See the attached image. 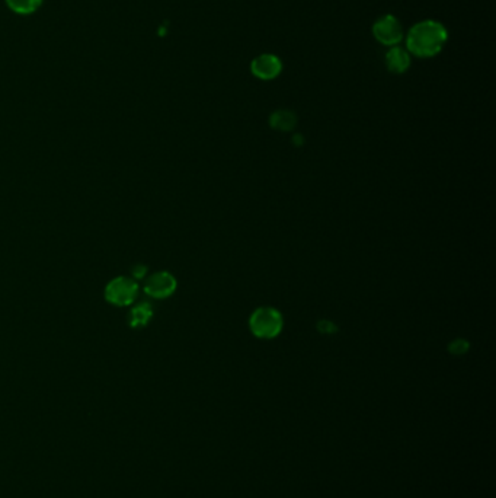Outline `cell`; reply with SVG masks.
Instances as JSON below:
<instances>
[{"instance_id":"8","label":"cell","mask_w":496,"mask_h":498,"mask_svg":"<svg viewBox=\"0 0 496 498\" xmlns=\"http://www.w3.org/2000/svg\"><path fill=\"white\" fill-rule=\"evenodd\" d=\"M296 123H297L296 114L291 113V111H287V109L275 111V113L269 118L271 127L275 128V130H280V132L292 130V128L296 127Z\"/></svg>"},{"instance_id":"12","label":"cell","mask_w":496,"mask_h":498,"mask_svg":"<svg viewBox=\"0 0 496 498\" xmlns=\"http://www.w3.org/2000/svg\"><path fill=\"white\" fill-rule=\"evenodd\" d=\"M144 274H146V267H139L134 270L136 277H144Z\"/></svg>"},{"instance_id":"9","label":"cell","mask_w":496,"mask_h":498,"mask_svg":"<svg viewBox=\"0 0 496 498\" xmlns=\"http://www.w3.org/2000/svg\"><path fill=\"white\" fill-rule=\"evenodd\" d=\"M153 317V310L150 307V305L147 303H141L139 306H136L132 313H130V325L133 328L137 326H144L147 322H149Z\"/></svg>"},{"instance_id":"4","label":"cell","mask_w":496,"mask_h":498,"mask_svg":"<svg viewBox=\"0 0 496 498\" xmlns=\"http://www.w3.org/2000/svg\"><path fill=\"white\" fill-rule=\"evenodd\" d=\"M373 34L378 43L388 47L397 46L403 39L402 25L393 15H384L377 20L373 27Z\"/></svg>"},{"instance_id":"2","label":"cell","mask_w":496,"mask_h":498,"mask_svg":"<svg viewBox=\"0 0 496 498\" xmlns=\"http://www.w3.org/2000/svg\"><path fill=\"white\" fill-rule=\"evenodd\" d=\"M284 319L281 312L271 306L256 309L249 318L250 332L261 340H272L281 334Z\"/></svg>"},{"instance_id":"6","label":"cell","mask_w":496,"mask_h":498,"mask_svg":"<svg viewBox=\"0 0 496 498\" xmlns=\"http://www.w3.org/2000/svg\"><path fill=\"white\" fill-rule=\"evenodd\" d=\"M250 70L253 75L261 81H272L280 76V73L283 70V63L277 55L261 54L252 62Z\"/></svg>"},{"instance_id":"11","label":"cell","mask_w":496,"mask_h":498,"mask_svg":"<svg viewBox=\"0 0 496 498\" xmlns=\"http://www.w3.org/2000/svg\"><path fill=\"white\" fill-rule=\"evenodd\" d=\"M467 348H469V344L465 340H457V341L451 343V345H450V350L454 354H463L467 352Z\"/></svg>"},{"instance_id":"10","label":"cell","mask_w":496,"mask_h":498,"mask_svg":"<svg viewBox=\"0 0 496 498\" xmlns=\"http://www.w3.org/2000/svg\"><path fill=\"white\" fill-rule=\"evenodd\" d=\"M43 0H6V5L10 11L20 15H31L38 9Z\"/></svg>"},{"instance_id":"7","label":"cell","mask_w":496,"mask_h":498,"mask_svg":"<svg viewBox=\"0 0 496 498\" xmlns=\"http://www.w3.org/2000/svg\"><path fill=\"white\" fill-rule=\"evenodd\" d=\"M385 66H388V69L395 73V75H402V73H405L411 66L409 53L397 46L390 47L388 54H385Z\"/></svg>"},{"instance_id":"1","label":"cell","mask_w":496,"mask_h":498,"mask_svg":"<svg viewBox=\"0 0 496 498\" xmlns=\"http://www.w3.org/2000/svg\"><path fill=\"white\" fill-rule=\"evenodd\" d=\"M448 34L443 24L437 21H422L411 28L406 36L408 50L418 57H434L443 50Z\"/></svg>"},{"instance_id":"5","label":"cell","mask_w":496,"mask_h":498,"mask_svg":"<svg viewBox=\"0 0 496 498\" xmlns=\"http://www.w3.org/2000/svg\"><path fill=\"white\" fill-rule=\"evenodd\" d=\"M176 279L168 271L155 272L147 279L144 284V291L155 299H166L176 290Z\"/></svg>"},{"instance_id":"3","label":"cell","mask_w":496,"mask_h":498,"mask_svg":"<svg viewBox=\"0 0 496 498\" xmlns=\"http://www.w3.org/2000/svg\"><path fill=\"white\" fill-rule=\"evenodd\" d=\"M139 294V284L128 277H117L108 283L105 299L115 306H130Z\"/></svg>"}]
</instances>
